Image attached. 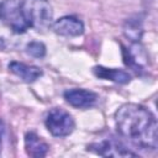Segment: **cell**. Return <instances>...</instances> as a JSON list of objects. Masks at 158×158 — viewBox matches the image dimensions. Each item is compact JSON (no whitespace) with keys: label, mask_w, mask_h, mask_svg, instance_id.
<instances>
[{"label":"cell","mask_w":158,"mask_h":158,"mask_svg":"<svg viewBox=\"0 0 158 158\" xmlns=\"http://www.w3.org/2000/svg\"><path fill=\"white\" fill-rule=\"evenodd\" d=\"M115 123L118 133L137 147L157 148V120L147 107L133 102L123 104L115 112Z\"/></svg>","instance_id":"1"},{"label":"cell","mask_w":158,"mask_h":158,"mask_svg":"<svg viewBox=\"0 0 158 158\" xmlns=\"http://www.w3.org/2000/svg\"><path fill=\"white\" fill-rule=\"evenodd\" d=\"M21 9L30 27L42 31L52 25L53 10L48 0H22Z\"/></svg>","instance_id":"2"},{"label":"cell","mask_w":158,"mask_h":158,"mask_svg":"<svg viewBox=\"0 0 158 158\" xmlns=\"http://www.w3.org/2000/svg\"><path fill=\"white\" fill-rule=\"evenodd\" d=\"M0 21L15 33H23L30 27L25 20L20 0H1Z\"/></svg>","instance_id":"3"},{"label":"cell","mask_w":158,"mask_h":158,"mask_svg":"<svg viewBox=\"0 0 158 158\" xmlns=\"http://www.w3.org/2000/svg\"><path fill=\"white\" fill-rule=\"evenodd\" d=\"M44 123L49 133L54 137H65L70 135L75 126L72 115L60 107L51 109L46 115Z\"/></svg>","instance_id":"4"},{"label":"cell","mask_w":158,"mask_h":158,"mask_svg":"<svg viewBox=\"0 0 158 158\" xmlns=\"http://www.w3.org/2000/svg\"><path fill=\"white\" fill-rule=\"evenodd\" d=\"M88 151H91L102 157H136L137 154L130 151L125 144L114 137L102 138L88 146Z\"/></svg>","instance_id":"5"},{"label":"cell","mask_w":158,"mask_h":158,"mask_svg":"<svg viewBox=\"0 0 158 158\" xmlns=\"http://www.w3.org/2000/svg\"><path fill=\"white\" fill-rule=\"evenodd\" d=\"M64 99L65 101L77 109H89L91 107L96 100L98 95L94 91L86 90V89H68L64 91Z\"/></svg>","instance_id":"6"},{"label":"cell","mask_w":158,"mask_h":158,"mask_svg":"<svg viewBox=\"0 0 158 158\" xmlns=\"http://www.w3.org/2000/svg\"><path fill=\"white\" fill-rule=\"evenodd\" d=\"M53 31L64 37H78L84 32L83 22L74 16H63L53 22Z\"/></svg>","instance_id":"7"},{"label":"cell","mask_w":158,"mask_h":158,"mask_svg":"<svg viewBox=\"0 0 158 158\" xmlns=\"http://www.w3.org/2000/svg\"><path fill=\"white\" fill-rule=\"evenodd\" d=\"M122 54H123L125 64L136 72L142 70L146 62H147L146 60L147 57L144 54V51H143V48H141L138 42H133V44L130 48L122 47Z\"/></svg>","instance_id":"8"},{"label":"cell","mask_w":158,"mask_h":158,"mask_svg":"<svg viewBox=\"0 0 158 158\" xmlns=\"http://www.w3.org/2000/svg\"><path fill=\"white\" fill-rule=\"evenodd\" d=\"M9 69L12 74H15L16 77H19L21 80L26 83H33L42 75L41 68L35 65H28L22 62H16V60L9 63Z\"/></svg>","instance_id":"9"},{"label":"cell","mask_w":158,"mask_h":158,"mask_svg":"<svg viewBox=\"0 0 158 158\" xmlns=\"http://www.w3.org/2000/svg\"><path fill=\"white\" fill-rule=\"evenodd\" d=\"M25 149L30 157L40 158L44 157L49 149V146L35 132H27L25 135Z\"/></svg>","instance_id":"10"},{"label":"cell","mask_w":158,"mask_h":158,"mask_svg":"<svg viewBox=\"0 0 158 158\" xmlns=\"http://www.w3.org/2000/svg\"><path fill=\"white\" fill-rule=\"evenodd\" d=\"M94 74L100 78V79H106V80H111L118 84H126L131 80V75L122 70V69H115V68H105V67H95L93 69Z\"/></svg>","instance_id":"11"},{"label":"cell","mask_w":158,"mask_h":158,"mask_svg":"<svg viewBox=\"0 0 158 158\" xmlns=\"http://www.w3.org/2000/svg\"><path fill=\"white\" fill-rule=\"evenodd\" d=\"M142 25L141 21H138L137 19H130L126 21L123 32L126 35V37L128 40H131L132 42H139L141 36H142Z\"/></svg>","instance_id":"12"},{"label":"cell","mask_w":158,"mask_h":158,"mask_svg":"<svg viewBox=\"0 0 158 158\" xmlns=\"http://www.w3.org/2000/svg\"><path fill=\"white\" fill-rule=\"evenodd\" d=\"M26 52L35 58H42L46 54V46L42 42L32 41L26 46Z\"/></svg>","instance_id":"13"},{"label":"cell","mask_w":158,"mask_h":158,"mask_svg":"<svg viewBox=\"0 0 158 158\" xmlns=\"http://www.w3.org/2000/svg\"><path fill=\"white\" fill-rule=\"evenodd\" d=\"M4 133H5V125H4V122L0 120V151H1V143H2Z\"/></svg>","instance_id":"14"}]
</instances>
